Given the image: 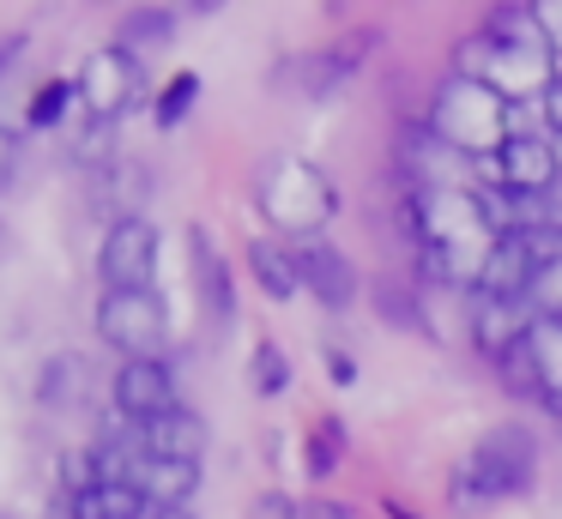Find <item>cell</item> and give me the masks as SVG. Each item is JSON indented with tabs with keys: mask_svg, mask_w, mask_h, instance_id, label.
I'll return each instance as SVG.
<instances>
[{
	"mask_svg": "<svg viewBox=\"0 0 562 519\" xmlns=\"http://www.w3.org/2000/svg\"><path fill=\"white\" fill-rule=\"evenodd\" d=\"M412 236H417V253L436 278L448 284H472L484 278L490 253H496V229H490L484 205H477L472 188H417L412 193Z\"/></svg>",
	"mask_w": 562,
	"mask_h": 519,
	"instance_id": "1",
	"label": "cell"
},
{
	"mask_svg": "<svg viewBox=\"0 0 562 519\" xmlns=\"http://www.w3.org/2000/svg\"><path fill=\"white\" fill-rule=\"evenodd\" d=\"M429 133H436L441 145H453L460 157H472V163H490V157L514 139V103L502 91H490L484 79H460V72H453L436 91Z\"/></svg>",
	"mask_w": 562,
	"mask_h": 519,
	"instance_id": "2",
	"label": "cell"
},
{
	"mask_svg": "<svg viewBox=\"0 0 562 519\" xmlns=\"http://www.w3.org/2000/svg\"><path fill=\"white\" fill-rule=\"evenodd\" d=\"M532 471H538L532 429L502 422V429L484 435V447H472V453L453 465L448 501H460L465 514H477V507H490V501H514V495L532 489Z\"/></svg>",
	"mask_w": 562,
	"mask_h": 519,
	"instance_id": "3",
	"label": "cell"
},
{
	"mask_svg": "<svg viewBox=\"0 0 562 519\" xmlns=\"http://www.w3.org/2000/svg\"><path fill=\"white\" fill-rule=\"evenodd\" d=\"M255 200H260V212H267L272 229L303 236V241H315L321 229L333 224V212H339L333 176L315 163H303V157H267L260 176H255Z\"/></svg>",
	"mask_w": 562,
	"mask_h": 519,
	"instance_id": "4",
	"label": "cell"
},
{
	"mask_svg": "<svg viewBox=\"0 0 562 519\" xmlns=\"http://www.w3.org/2000/svg\"><path fill=\"white\" fill-rule=\"evenodd\" d=\"M98 332H103V345L127 350V362H164V350H170L164 296L158 290H103Z\"/></svg>",
	"mask_w": 562,
	"mask_h": 519,
	"instance_id": "5",
	"label": "cell"
},
{
	"mask_svg": "<svg viewBox=\"0 0 562 519\" xmlns=\"http://www.w3.org/2000/svg\"><path fill=\"white\" fill-rule=\"evenodd\" d=\"M79 109L98 121H122L139 103V55L127 43H110L79 67Z\"/></svg>",
	"mask_w": 562,
	"mask_h": 519,
	"instance_id": "6",
	"label": "cell"
},
{
	"mask_svg": "<svg viewBox=\"0 0 562 519\" xmlns=\"http://www.w3.org/2000/svg\"><path fill=\"white\" fill-rule=\"evenodd\" d=\"M472 169H484L496 188L520 193V200H544V193L562 181L557 139H544V133H514V139L490 157V163H472Z\"/></svg>",
	"mask_w": 562,
	"mask_h": 519,
	"instance_id": "7",
	"label": "cell"
},
{
	"mask_svg": "<svg viewBox=\"0 0 562 519\" xmlns=\"http://www.w3.org/2000/svg\"><path fill=\"white\" fill-rule=\"evenodd\" d=\"M98 272H103V290H151V278H158V229L146 217L110 224L103 229Z\"/></svg>",
	"mask_w": 562,
	"mask_h": 519,
	"instance_id": "8",
	"label": "cell"
},
{
	"mask_svg": "<svg viewBox=\"0 0 562 519\" xmlns=\"http://www.w3.org/2000/svg\"><path fill=\"white\" fill-rule=\"evenodd\" d=\"M369 48H375V31H357V36H345V43H333V48H315V55H291L272 79H279L284 91H303V97H333L351 72H363Z\"/></svg>",
	"mask_w": 562,
	"mask_h": 519,
	"instance_id": "9",
	"label": "cell"
},
{
	"mask_svg": "<svg viewBox=\"0 0 562 519\" xmlns=\"http://www.w3.org/2000/svg\"><path fill=\"white\" fill-rule=\"evenodd\" d=\"M115 410H122L127 422H158V417H170V410H182L170 362H122V369H115Z\"/></svg>",
	"mask_w": 562,
	"mask_h": 519,
	"instance_id": "10",
	"label": "cell"
},
{
	"mask_svg": "<svg viewBox=\"0 0 562 519\" xmlns=\"http://www.w3.org/2000/svg\"><path fill=\"white\" fill-rule=\"evenodd\" d=\"M296 272H303V284H308V296H315L321 302V308H333V314H339V308H351V302H357V266L351 260H345V253L339 248H333V241H296Z\"/></svg>",
	"mask_w": 562,
	"mask_h": 519,
	"instance_id": "11",
	"label": "cell"
},
{
	"mask_svg": "<svg viewBox=\"0 0 562 519\" xmlns=\"http://www.w3.org/2000/svg\"><path fill=\"white\" fill-rule=\"evenodd\" d=\"M532 320H538V314L526 308V302H514V296H477L472 302V345L484 350L490 362H502L508 350L526 345Z\"/></svg>",
	"mask_w": 562,
	"mask_h": 519,
	"instance_id": "12",
	"label": "cell"
},
{
	"mask_svg": "<svg viewBox=\"0 0 562 519\" xmlns=\"http://www.w3.org/2000/svg\"><path fill=\"white\" fill-rule=\"evenodd\" d=\"M127 483L146 495L151 507H188V495L200 489V465L194 459H158V453H134Z\"/></svg>",
	"mask_w": 562,
	"mask_h": 519,
	"instance_id": "13",
	"label": "cell"
},
{
	"mask_svg": "<svg viewBox=\"0 0 562 519\" xmlns=\"http://www.w3.org/2000/svg\"><path fill=\"white\" fill-rule=\"evenodd\" d=\"M188 248H194L188 260H194V284H200L206 314H212L218 326H231V320H236V284H231V266H224V253L212 248V236H206L200 224L188 229Z\"/></svg>",
	"mask_w": 562,
	"mask_h": 519,
	"instance_id": "14",
	"label": "cell"
},
{
	"mask_svg": "<svg viewBox=\"0 0 562 519\" xmlns=\"http://www.w3.org/2000/svg\"><path fill=\"white\" fill-rule=\"evenodd\" d=\"M484 36L496 48H514V55H557L544 36V19H538V7H526V0H502V7H490L484 19Z\"/></svg>",
	"mask_w": 562,
	"mask_h": 519,
	"instance_id": "15",
	"label": "cell"
},
{
	"mask_svg": "<svg viewBox=\"0 0 562 519\" xmlns=\"http://www.w3.org/2000/svg\"><path fill=\"white\" fill-rule=\"evenodd\" d=\"M206 441H212L206 417H194L188 405L170 410V417H158V422H139V447H146V453H158V459H194V465H200Z\"/></svg>",
	"mask_w": 562,
	"mask_h": 519,
	"instance_id": "16",
	"label": "cell"
},
{
	"mask_svg": "<svg viewBox=\"0 0 562 519\" xmlns=\"http://www.w3.org/2000/svg\"><path fill=\"white\" fill-rule=\"evenodd\" d=\"M146 193H151V176L134 163V157H115L110 169H98V176H91V200H98L103 212H115V224L139 217L134 205H146Z\"/></svg>",
	"mask_w": 562,
	"mask_h": 519,
	"instance_id": "17",
	"label": "cell"
},
{
	"mask_svg": "<svg viewBox=\"0 0 562 519\" xmlns=\"http://www.w3.org/2000/svg\"><path fill=\"white\" fill-rule=\"evenodd\" d=\"M526 362H532L538 374V405L544 410H562V320H550V314H538L532 332H526Z\"/></svg>",
	"mask_w": 562,
	"mask_h": 519,
	"instance_id": "18",
	"label": "cell"
},
{
	"mask_svg": "<svg viewBox=\"0 0 562 519\" xmlns=\"http://www.w3.org/2000/svg\"><path fill=\"white\" fill-rule=\"evenodd\" d=\"M67 514L74 519H146L151 501L134 489V483H91L86 495L67 501Z\"/></svg>",
	"mask_w": 562,
	"mask_h": 519,
	"instance_id": "19",
	"label": "cell"
},
{
	"mask_svg": "<svg viewBox=\"0 0 562 519\" xmlns=\"http://www.w3.org/2000/svg\"><path fill=\"white\" fill-rule=\"evenodd\" d=\"M248 272H255V284L267 290L272 302H291L296 290H303L296 253H291V248H279V241H248Z\"/></svg>",
	"mask_w": 562,
	"mask_h": 519,
	"instance_id": "20",
	"label": "cell"
},
{
	"mask_svg": "<svg viewBox=\"0 0 562 519\" xmlns=\"http://www.w3.org/2000/svg\"><path fill=\"white\" fill-rule=\"evenodd\" d=\"M86 381H91L86 357L61 350V357L43 362V374H37V398H43L49 410H67V405H79V398H86Z\"/></svg>",
	"mask_w": 562,
	"mask_h": 519,
	"instance_id": "21",
	"label": "cell"
},
{
	"mask_svg": "<svg viewBox=\"0 0 562 519\" xmlns=\"http://www.w3.org/2000/svg\"><path fill=\"white\" fill-rule=\"evenodd\" d=\"M339 459H345V422L339 417H321L315 429H308V447H303L308 477H333V471H339Z\"/></svg>",
	"mask_w": 562,
	"mask_h": 519,
	"instance_id": "22",
	"label": "cell"
},
{
	"mask_svg": "<svg viewBox=\"0 0 562 519\" xmlns=\"http://www.w3.org/2000/svg\"><path fill=\"white\" fill-rule=\"evenodd\" d=\"M74 157L91 169V176H98V169H110L115 157H122V151H115V121H98V115L79 121V133H74Z\"/></svg>",
	"mask_w": 562,
	"mask_h": 519,
	"instance_id": "23",
	"label": "cell"
},
{
	"mask_svg": "<svg viewBox=\"0 0 562 519\" xmlns=\"http://www.w3.org/2000/svg\"><path fill=\"white\" fill-rule=\"evenodd\" d=\"M248 386H255L260 398H279L284 386H291V362H284V350L272 345V338L255 350V362H248Z\"/></svg>",
	"mask_w": 562,
	"mask_h": 519,
	"instance_id": "24",
	"label": "cell"
},
{
	"mask_svg": "<svg viewBox=\"0 0 562 519\" xmlns=\"http://www.w3.org/2000/svg\"><path fill=\"white\" fill-rule=\"evenodd\" d=\"M170 31H176V19L164 7H134L122 19V43L127 48H139V43H170Z\"/></svg>",
	"mask_w": 562,
	"mask_h": 519,
	"instance_id": "25",
	"label": "cell"
},
{
	"mask_svg": "<svg viewBox=\"0 0 562 519\" xmlns=\"http://www.w3.org/2000/svg\"><path fill=\"white\" fill-rule=\"evenodd\" d=\"M194 97H200V79H194V72H176V79L164 84V97H158V109H151V121H158V127H176V121L194 109Z\"/></svg>",
	"mask_w": 562,
	"mask_h": 519,
	"instance_id": "26",
	"label": "cell"
},
{
	"mask_svg": "<svg viewBox=\"0 0 562 519\" xmlns=\"http://www.w3.org/2000/svg\"><path fill=\"white\" fill-rule=\"evenodd\" d=\"M67 103H79V84H67V79H49L37 97H31V127H55V121L67 115Z\"/></svg>",
	"mask_w": 562,
	"mask_h": 519,
	"instance_id": "27",
	"label": "cell"
},
{
	"mask_svg": "<svg viewBox=\"0 0 562 519\" xmlns=\"http://www.w3.org/2000/svg\"><path fill=\"white\" fill-rule=\"evenodd\" d=\"M526 308H532V314H550V320H562V260L538 266L532 290H526Z\"/></svg>",
	"mask_w": 562,
	"mask_h": 519,
	"instance_id": "28",
	"label": "cell"
},
{
	"mask_svg": "<svg viewBox=\"0 0 562 519\" xmlns=\"http://www.w3.org/2000/svg\"><path fill=\"white\" fill-rule=\"evenodd\" d=\"M375 296H381V320H393V326H424V308H417V296H412V290L381 284Z\"/></svg>",
	"mask_w": 562,
	"mask_h": 519,
	"instance_id": "29",
	"label": "cell"
},
{
	"mask_svg": "<svg viewBox=\"0 0 562 519\" xmlns=\"http://www.w3.org/2000/svg\"><path fill=\"white\" fill-rule=\"evenodd\" d=\"M296 514H303V507H296L291 495H279V489H267L255 507H248V519H296Z\"/></svg>",
	"mask_w": 562,
	"mask_h": 519,
	"instance_id": "30",
	"label": "cell"
},
{
	"mask_svg": "<svg viewBox=\"0 0 562 519\" xmlns=\"http://www.w3.org/2000/svg\"><path fill=\"white\" fill-rule=\"evenodd\" d=\"M538 109H544V127H550V139H557V133H562V72L544 84V97H538Z\"/></svg>",
	"mask_w": 562,
	"mask_h": 519,
	"instance_id": "31",
	"label": "cell"
},
{
	"mask_svg": "<svg viewBox=\"0 0 562 519\" xmlns=\"http://www.w3.org/2000/svg\"><path fill=\"white\" fill-rule=\"evenodd\" d=\"M19 157H25V151H19V133L0 127V188H7V181L19 176Z\"/></svg>",
	"mask_w": 562,
	"mask_h": 519,
	"instance_id": "32",
	"label": "cell"
},
{
	"mask_svg": "<svg viewBox=\"0 0 562 519\" xmlns=\"http://www.w3.org/2000/svg\"><path fill=\"white\" fill-rule=\"evenodd\" d=\"M296 519H357V514H351V507H339V501H315V495H308Z\"/></svg>",
	"mask_w": 562,
	"mask_h": 519,
	"instance_id": "33",
	"label": "cell"
},
{
	"mask_svg": "<svg viewBox=\"0 0 562 519\" xmlns=\"http://www.w3.org/2000/svg\"><path fill=\"white\" fill-rule=\"evenodd\" d=\"M538 19H544L550 48H562V0H544V7H538Z\"/></svg>",
	"mask_w": 562,
	"mask_h": 519,
	"instance_id": "34",
	"label": "cell"
},
{
	"mask_svg": "<svg viewBox=\"0 0 562 519\" xmlns=\"http://www.w3.org/2000/svg\"><path fill=\"white\" fill-rule=\"evenodd\" d=\"M544 229H557V236H562V181L544 193Z\"/></svg>",
	"mask_w": 562,
	"mask_h": 519,
	"instance_id": "35",
	"label": "cell"
},
{
	"mask_svg": "<svg viewBox=\"0 0 562 519\" xmlns=\"http://www.w3.org/2000/svg\"><path fill=\"white\" fill-rule=\"evenodd\" d=\"M327 369H333V381H339V386H351V381H357V362L345 357V350H333V357H327Z\"/></svg>",
	"mask_w": 562,
	"mask_h": 519,
	"instance_id": "36",
	"label": "cell"
},
{
	"mask_svg": "<svg viewBox=\"0 0 562 519\" xmlns=\"http://www.w3.org/2000/svg\"><path fill=\"white\" fill-rule=\"evenodd\" d=\"M146 519H194V514H188V507H151Z\"/></svg>",
	"mask_w": 562,
	"mask_h": 519,
	"instance_id": "37",
	"label": "cell"
},
{
	"mask_svg": "<svg viewBox=\"0 0 562 519\" xmlns=\"http://www.w3.org/2000/svg\"><path fill=\"white\" fill-rule=\"evenodd\" d=\"M387 519H417V514H412L405 501H387Z\"/></svg>",
	"mask_w": 562,
	"mask_h": 519,
	"instance_id": "38",
	"label": "cell"
},
{
	"mask_svg": "<svg viewBox=\"0 0 562 519\" xmlns=\"http://www.w3.org/2000/svg\"><path fill=\"white\" fill-rule=\"evenodd\" d=\"M557 163H562V133H557Z\"/></svg>",
	"mask_w": 562,
	"mask_h": 519,
	"instance_id": "39",
	"label": "cell"
}]
</instances>
